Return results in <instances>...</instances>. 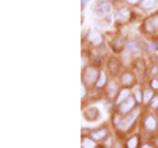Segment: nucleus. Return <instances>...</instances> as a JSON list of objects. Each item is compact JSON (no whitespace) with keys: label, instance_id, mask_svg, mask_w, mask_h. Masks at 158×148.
I'll use <instances>...</instances> for the list:
<instances>
[{"label":"nucleus","instance_id":"15","mask_svg":"<svg viewBox=\"0 0 158 148\" xmlns=\"http://www.w3.org/2000/svg\"><path fill=\"white\" fill-rule=\"evenodd\" d=\"M155 5H156V0H142L139 6H141L142 10H153Z\"/></svg>","mask_w":158,"mask_h":148},{"label":"nucleus","instance_id":"25","mask_svg":"<svg viewBox=\"0 0 158 148\" xmlns=\"http://www.w3.org/2000/svg\"><path fill=\"white\" fill-rule=\"evenodd\" d=\"M152 107H153V109H156V107H158V96H155L152 99Z\"/></svg>","mask_w":158,"mask_h":148},{"label":"nucleus","instance_id":"11","mask_svg":"<svg viewBox=\"0 0 158 148\" xmlns=\"http://www.w3.org/2000/svg\"><path fill=\"white\" fill-rule=\"evenodd\" d=\"M98 115H100V114H98L97 107H90V109L84 110V117H85V120H89V122H94V120H97Z\"/></svg>","mask_w":158,"mask_h":148},{"label":"nucleus","instance_id":"21","mask_svg":"<svg viewBox=\"0 0 158 148\" xmlns=\"http://www.w3.org/2000/svg\"><path fill=\"white\" fill-rule=\"evenodd\" d=\"M150 88L152 90H158V79H152L150 80Z\"/></svg>","mask_w":158,"mask_h":148},{"label":"nucleus","instance_id":"1","mask_svg":"<svg viewBox=\"0 0 158 148\" xmlns=\"http://www.w3.org/2000/svg\"><path fill=\"white\" fill-rule=\"evenodd\" d=\"M112 10V3L108 2V0H97L95 5L92 6V14L97 19H103L106 18Z\"/></svg>","mask_w":158,"mask_h":148},{"label":"nucleus","instance_id":"22","mask_svg":"<svg viewBox=\"0 0 158 148\" xmlns=\"http://www.w3.org/2000/svg\"><path fill=\"white\" fill-rule=\"evenodd\" d=\"M115 88H117V85H115L114 82H111V84H109V96H114V91H115Z\"/></svg>","mask_w":158,"mask_h":148},{"label":"nucleus","instance_id":"7","mask_svg":"<svg viewBox=\"0 0 158 148\" xmlns=\"http://www.w3.org/2000/svg\"><path fill=\"white\" fill-rule=\"evenodd\" d=\"M87 39L90 41V44H94L95 47H100V46L103 44V36H101L98 32H89Z\"/></svg>","mask_w":158,"mask_h":148},{"label":"nucleus","instance_id":"17","mask_svg":"<svg viewBox=\"0 0 158 148\" xmlns=\"http://www.w3.org/2000/svg\"><path fill=\"white\" fill-rule=\"evenodd\" d=\"M127 148H139V137L133 136L127 140Z\"/></svg>","mask_w":158,"mask_h":148},{"label":"nucleus","instance_id":"20","mask_svg":"<svg viewBox=\"0 0 158 148\" xmlns=\"http://www.w3.org/2000/svg\"><path fill=\"white\" fill-rule=\"evenodd\" d=\"M147 50H149V52H152V50H158V43H156V41L150 43L149 47H147Z\"/></svg>","mask_w":158,"mask_h":148},{"label":"nucleus","instance_id":"24","mask_svg":"<svg viewBox=\"0 0 158 148\" xmlns=\"http://www.w3.org/2000/svg\"><path fill=\"white\" fill-rule=\"evenodd\" d=\"M127 2H128L130 5H141L142 0H127Z\"/></svg>","mask_w":158,"mask_h":148},{"label":"nucleus","instance_id":"27","mask_svg":"<svg viewBox=\"0 0 158 148\" xmlns=\"http://www.w3.org/2000/svg\"><path fill=\"white\" fill-rule=\"evenodd\" d=\"M89 2H90V0H81V5H82V6H85Z\"/></svg>","mask_w":158,"mask_h":148},{"label":"nucleus","instance_id":"2","mask_svg":"<svg viewBox=\"0 0 158 148\" xmlns=\"http://www.w3.org/2000/svg\"><path fill=\"white\" fill-rule=\"evenodd\" d=\"M100 77V71L95 66H85V70L82 73V84L89 85H97V80Z\"/></svg>","mask_w":158,"mask_h":148},{"label":"nucleus","instance_id":"3","mask_svg":"<svg viewBox=\"0 0 158 148\" xmlns=\"http://www.w3.org/2000/svg\"><path fill=\"white\" fill-rule=\"evenodd\" d=\"M136 99L135 98H128L127 101H123L122 104H118V107H117V112H118V115H127V114H130L131 110L135 109V106H136Z\"/></svg>","mask_w":158,"mask_h":148},{"label":"nucleus","instance_id":"14","mask_svg":"<svg viewBox=\"0 0 158 148\" xmlns=\"http://www.w3.org/2000/svg\"><path fill=\"white\" fill-rule=\"evenodd\" d=\"M153 98H155V96H153L152 88H144V91H142V101L147 104V102H150Z\"/></svg>","mask_w":158,"mask_h":148},{"label":"nucleus","instance_id":"16","mask_svg":"<svg viewBox=\"0 0 158 148\" xmlns=\"http://www.w3.org/2000/svg\"><path fill=\"white\" fill-rule=\"evenodd\" d=\"M112 47H114L115 50H122L123 47H127V43L123 41V38L118 36V38H115V41L112 43Z\"/></svg>","mask_w":158,"mask_h":148},{"label":"nucleus","instance_id":"4","mask_svg":"<svg viewBox=\"0 0 158 148\" xmlns=\"http://www.w3.org/2000/svg\"><path fill=\"white\" fill-rule=\"evenodd\" d=\"M142 30L146 33H155L158 32V14H153L150 18H147V21L144 22Z\"/></svg>","mask_w":158,"mask_h":148},{"label":"nucleus","instance_id":"10","mask_svg":"<svg viewBox=\"0 0 158 148\" xmlns=\"http://www.w3.org/2000/svg\"><path fill=\"white\" fill-rule=\"evenodd\" d=\"M108 136V128H98V129H95L94 132H92V139H94V140H103L104 137H106Z\"/></svg>","mask_w":158,"mask_h":148},{"label":"nucleus","instance_id":"26","mask_svg":"<svg viewBox=\"0 0 158 148\" xmlns=\"http://www.w3.org/2000/svg\"><path fill=\"white\" fill-rule=\"evenodd\" d=\"M135 99H136V101H141V99H142V98H141V93H139V91H135Z\"/></svg>","mask_w":158,"mask_h":148},{"label":"nucleus","instance_id":"23","mask_svg":"<svg viewBox=\"0 0 158 148\" xmlns=\"http://www.w3.org/2000/svg\"><path fill=\"white\" fill-rule=\"evenodd\" d=\"M149 73H150L152 76H156V74H158V65H153L152 68H150V71H149Z\"/></svg>","mask_w":158,"mask_h":148},{"label":"nucleus","instance_id":"5","mask_svg":"<svg viewBox=\"0 0 158 148\" xmlns=\"http://www.w3.org/2000/svg\"><path fill=\"white\" fill-rule=\"evenodd\" d=\"M131 16H133V13H131L130 8H120V10H117V13H115V21L125 24V22H128L131 19Z\"/></svg>","mask_w":158,"mask_h":148},{"label":"nucleus","instance_id":"19","mask_svg":"<svg viewBox=\"0 0 158 148\" xmlns=\"http://www.w3.org/2000/svg\"><path fill=\"white\" fill-rule=\"evenodd\" d=\"M104 84H106V73L104 71H100V77H98V80H97V88H101V87H104Z\"/></svg>","mask_w":158,"mask_h":148},{"label":"nucleus","instance_id":"9","mask_svg":"<svg viewBox=\"0 0 158 148\" xmlns=\"http://www.w3.org/2000/svg\"><path fill=\"white\" fill-rule=\"evenodd\" d=\"M127 50L131 54V55H138V54H141L142 47L139 46V41H128L127 43Z\"/></svg>","mask_w":158,"mask_h":148},{"label":"nucleus","instance_id":"28","mask_svg":"<svg viewBox=\"0 0 158 148\" xmlns=\"http://www.w3.org/2000/svg\"><path fill=\"white\" fill-rule=\"evenodd\" d=\"M142 148H152V145H144Z\"/></svg>","mask_w":158,"mask_h":148},{"label":"nucleus","instance_id":"8","mask_svg":"<svg viewBox=\"0 0 158 148\" xmlns=\"http://www.w3.org/2000/svg\"><path fill=\"white\" fill-rule=\"evenodd\" d=\"M130 98V88L128 87H122L120 90H118V93H117V98H115V104L118 106V104H122L123 101H127Z\"/></svg>","mask_w":158,"mask_h":148},{"label":"nucleus","instance_id":"6","mask_svg":"<svg viewBox=\"0 0 158 148\" xmlns=\"http://www.w3.org/2000/svg\"><path fill=\"white\" fill-rule=\"evenodd\" d=\"M135 82V73H131V71H125L120 74V84L123 87H130V85H133Z\"/></svg>","mask_w":158,"mask_h":148},{"label":"nucleus","instance_id":"13","mask_svg":"<svg viewBox=\"0 0 158 148\" xmlns=\"http://www.w3.org/2000/svg\"><path fill=\"white\" fill-rule=\"evenodd\" d=\"M144 126H146V129H149V131H153L156 128V120L153 118V115H147L146 118H144Z\"/></svg>","mask_w":158,"mask_h":148},{"label":"nucleus","instance_id":"12","mask_svg":"<svg viewBox=\"0 0 158 148\" xmlns=\"http://www.w3.org/2000/svg\"><path fill=\"white\" fill-rule=\"evenodd\" d=\"M108 68H109V73H112V74L120 73V60H117V58H111V60H109V63H108Z\"/></svg>","mask_w":158,"mask_h":148},{"label":"nucleus","instance_id":"29","mask_svg":"<svg viewBox=\"0 0 158 148\" xmlns=\"http://www.w3.org/2000/svg\"><path fill=\"white\" fill-rule=\"evenodd\" d=\"M155 143H156V146H158V137H156V139H155Z\"/></svg>","mask_w":158,"mask_h":148},{"label":"nucleus","instance_id":"18","mask_svg":"<svg viewBox=\"0 0 158 148\" xmlns=\"http://www.w3.org/2000/svg\"><path fill=\"white\" fill-rule=\"evenodd\" d=\"M82 148H95V140L92 137H82Z\"/></svg>","mask_w":158,"mask_h":148}]
</instances>
